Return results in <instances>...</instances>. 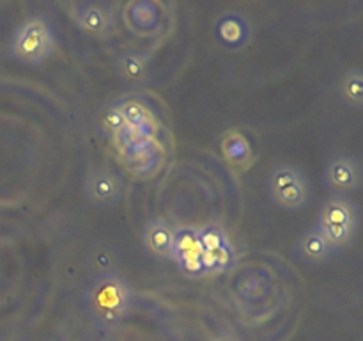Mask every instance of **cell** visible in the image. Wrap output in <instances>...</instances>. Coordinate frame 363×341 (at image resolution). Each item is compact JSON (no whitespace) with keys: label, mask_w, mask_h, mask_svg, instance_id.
<instances>
[{"label":"cell","mask_w":363,"mask_h":341,"mask_svg":"<svg viewBox=\"0 0 363 341\" xmlns=\"http://www.w3.org/2000/svg\"><path fill=\"white\" fill-rule=\"evenodd\" d=\"M298 252H300V258L308 265H323L330 261L337 251L315 226L301 234L298 242Z\"/></svg>","instance_id":"cell-11"},{"label":"cell","mask_w":363,"mask_h":341,"mask_svg":"<svg viewBox=\"0 0 363 341\" xmlns=\"http://www.w3.org/2000/svg\"><path fill=\"white\" fill-rule=\"evenodd\" d=\"M179 265L181 274H184L186 277H191V279H197V277H202L208 274L206 270L204 261H202V256H194V258H186L177 261Z\"/></svg>","instance_id":"cell-22"},{"label":"cell","mask_w":363,"mask_h":341,"mask_svg":"<svg viewBox=\"0 0 363 341\" xmlns=\"http://www.w3.org/2000/svg\"><path fill=\"white\" fill-rule=\"evenodd\" d=\"M158 2H130L124 7V23L131 32L138 36H151L158 31L162 13Z\"/></svg>","instance_id":"cell-8"},{"label":"cell","mask_w":363,"mask_h":341,"mask_svg":"<svg viewBox=\"0 0 363 341\" xmlns=\"http://www.w3.org/2000/svg\"><path fill=\"white\" fill-rule=\"evenodd\" d=\"M155 137H156V131L147 130V128L126 126L123 131H119V134H117L116 137H112V139H113V144L119 148L121 155H123V153L130 151V149L138 148V146L156 142Z\"/></svg>","instance_id":"cell-18"},{"label":"cell","mask_w":363,"mask_h":341,"mask_svg":"<svg viewBox=\"0 0 363 341\" xmlns=\"http://www.w3.org/2000/svg\"><path fill=\"white\" fill-rule=\"evenodd\" d=\"M199 233V242H201V247L204 252L216 251V249L223 247V245L229 244V238H227L225 229L218 224H208V226L197 229Z\"/></svg>","instance_id":"cell-20"},{"label":"cell","mask_w":363,"mask_h":341,"mask_svg":"<svg viewBox=\"0 0 363 341\" xmlns=\"http://www.w3.org/2000/svg\"><path fill=\"white\" fill-rule=\"evenodd\" d=\"M222 153L229 163H233L238 169H247L254 160V151L241 131L229 130L222 137Z\"/></svg>","instance_id":"cell-13"},{"label":"cell","mask_w":363,"mask_h":341,"mask_svg":"<svg viewBox=\"0 0 363 341\" xmlns=\"http://www.w3.org/2000/svg\"><path fill=\"white\" fill-rule=\"evenodd\" d=\"M234 259H236V256H234V249L230 244L223 245V247L216 249V251L204 252L202 254V261H204L208 274L229 270L234 265Z\"/></svg>","instance_id":"cell-19"},{"label":"cell","mask_w":363,"mask_h":341,"mask_svg":"<svg viewBox=\"0 0 363 341\" xmlns=\"http://www.w3.org/2000/svg\"><path fill=\"white\" fill-rule=\"evenodd\" d=\"M69 14L82 32L94 38H108L116 27L113 11L98 2L71 4Z\"/></svg>","instance_id":"cell-6"},{"label":"cell","mask_w":363,"mask_h":341,"mask_svg":"<svg viewBox=\"0 0 363 341\" xmlns=\"http://www.w3.org/2000/svg\"><path fill=\"white\" fill-rule=\"evenodd\" d=\"M116 105L123 114L126 126L158 131V117H156L155 109L145 99L138 96H126V98H121V102H117Z\"/></svg>","instance_id":"cell-10"},{"label":"cell","mask_w":363,"mask_h":341,"mask_svg":"<svg viewBox=\"0 0 363 341\" xmlns=\"http://www.w3.org/2000/svg\"><path fill=\"white\" fill-rule=\"evenodd\" d=\"M117 75L130 84H144L149 75V59L142 53L128 52L117 59Z\"/></svg>","instance_id":"cell-14"},{"label":"cell","mask_w":363,"mask_h":341,"mask_svg":"<svg viewBox=\"0 0 363 341\" xmlns=\"http://www.w3.org/2000/svg\"><path fill=\"white\" fill-rule=\"evenodd\" d=\"M339 94L346 105L353 109H363V70L354 67V70L346 71L339 82Z\"/></svg>","instance_id":"cell-16"},{"label":"cell","mask_w":363,"mask_h":341,"mask_svg":"<svg viewBox=\"0 0 363 341\" xmlns=\"http://www.w3.org/2000/svg\"><path fill=\"white\" fill-rule=\"evenodd\" d=\"M55 36L50 21L43 16H32L25 20L11 39V55L23 64L45 63L53 52Z\"/></svg>","instance_id":"cell-3"},{"label":"cell","mask_w":363,"mask_h":341,"mask_svg":"<svg viewBox=\"0 0 363 341\" xmlns=\"http://www.w3.org/2000/svg\"><path fill=\"white\" fill-rule=\"evenodd\" d=\"M360 227V212L351 199L333 195L321 206L318 229L325 234L335 251H342L353 245Z\"/></svg>","instance_id":"cell-2"},{"label":"cell","mask_w":363,"mask_h":341,"mask_svg":"<svg viewBox=\"0 0 363 341\" xmlns=\"http://www.w3.org/2000/svg\"><path fill=\"white\" fill-rule=\"evenodd\" d=\"M211 341H240L236 336H233V334H220V336L213 337Z\"/></svg>","instance_id":"cell-23"},{"label":"cell","mask_w":363,"mask_h":341,"mask_svg":"<svg viewBox=\"0 0 363 341\" xmlns=\"http://www.w3.org/2000/svg\"><path fill=\"white\" fill-rule=\"evenodd\" d=\"M160 158H162V153H160L156 142L138 146V148L123 153L124 167H126L128 173L137 178L151 176L158 169Z\"/></svg>","instance_id":"cell-12"},{"label":"cell","mask_w":363,"mask_h":341,"mask_svg":"<svg viewBox=\"0 0 363 341\" xmlns=\"http://www.w3.org/2000/svg\"><path fill=\"white\" fill-rule=\"evenodd\" d=\"M124 194L123 178L110 169H96L85 180V195L96 206H108Z\"/></svg>","instance_id":"cell-7"},{"label":"cell","mask_w":363,"mask_h":341,"mask_svg":"<svg viewBox=\"0 0 363 341\" xmlns=\"http://www.w3.org/2000/svg\"><path fill=\"white\" fill-rule=\"evenodd\" d=\"M325 181L335 195L353 194L363 185V167L350 155H335L325 170Z\"/></svg>","instance_id":"cell-5"},{"label":"cell","mask_w":363,"mask_h":341,"mask_svg":"<svg viewBox=\"0 0 363 341\" xmlns=\"http://www.w3.org/2000/svg\"><path fill=\"white\" fill-rule=\"evenodd\" d=\"M133 305V290L123 276L106 272L92 283L87 293V308L96 325L116 329L124 322Z\"/></svg>","instance_id":"cell-1"},{"label":"cell","mask_w":363,"mask_h":341,"mask_svg":"<svg viewBox=\"0 0 363 341\" xmlns=\"http://www.w3.org/2000/svg\"><path fill=\"white\" fill-rule=\"evenodd\" d=\"M204 251L199 242V233L195 227L183 226L176 229L174 233V249H172V258L177 261L186 258H194V256H202Z\"/></svg>","instance_id":"cell-17"},{"label":"cell","mask_w":363,"mask_h":341,"mask_svg":"<svg viewBox=\"0 0 363 341\" xmlns=\"http://www.w3.org/2000/svg\"><path fill=\"white\" fill-rule=\"evenodd\" d=\"M268 185L273 202L284 210H300L311 201V181L296 166L280 163L273 167Z\"/></svg>","instance_id":"cell-4"},{"label":"cell","mask_w":363,"mask_h":341,"mask_svg":"<svg viewBox=\"0 0 363 341\" xmlns=\"http://www.w3.org/2000/svg\"><path fill=\"white\" fill-rule=\"evenodd\" d=\"M216 34L225 45L241 46L248 39L250 28H248L247 20L236 13H229L222 16L216 23Z\"/></svg>","instance_id":"cell-15"},{"label":"cell","mask_w":363,"mask_h":341,"mask_svg":"<svg viewBox=\"0 0 363 341\" xmlns=\"http://www.w3.org/2000/svg\"><path fill=\"white\" fill-rule=\"evenodd\" d=\"M174 229L167 220L156 219L145 226L144 237H142V244H144L145 251L151 256L158 259L172 258L174 249Z\"/></svg>","instance_id":"cell-9"},{"label":"cell","mask_w":363,"mask_h":341,"mask_svg":"<svg viewBox=\"0 0 363 341\" xmlns=\"http://www.w3.org/2000/svg\"><path fill=\"white\" fill-rule=\"evenodd\" d=\"M99 123H101L103 130L108 131L112 137H116L119 131H123L124 128H126V121H124L123 114L119 112V109H117L116 103H113V105L105 107V109L101 110V116H99Z\"/></svg>","instance_id":"cell-21"}]
</instances>
